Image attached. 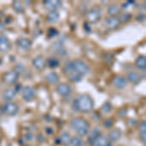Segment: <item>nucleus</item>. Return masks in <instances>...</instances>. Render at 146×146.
<instances>
[{
    "instance_id": "nucleus-21",
    "label": "nucleus",
    "mask_w": 146,
    "mask_h": 146,
    "mask_svg": "<svg viewBox=\"0 0 146 146\" xmlns=\"http://www.w3.org/2000/svg\"><path fill=\"white\" fill-rule=\"evenodd\" d=\"M60 20V14L58 11H51L47 15V21L51 23H56Z\"/></svg>"
},
{
    "instance_id": "nucleus-19",
    "label": "nucleus",
    "mask_w": 146,
    "mask_h": 146,
    "mask_svg": "<svg viewBox=\"0 0 146 146\" xmlns=\"http://www.w3.org/2000/svg\"><path fill=\"white\" fill-rule=\"evenodd\" d=\"M135 65L136 68H138V69H140V70L146 69V56H138L135 62Z\"/></svg>"
},
{
    "instance_id": "nucleus-29",
    "label": "nucleus",
    "mask_w": 146,
    "mask_h": 146,
    "mask_svg": "<svg viewBox=\"0 0 146 146\" xmlns=\"http://www.w3.org/2000/svg\"><path fill=\"white\" fill-rule=\"evenodd\" d=\"M131 18V15L129 13H123V14H120V17H119V21L120 23H128Z\"/></svg>"
},
{
    "instance_id": "nucleus-10",
    "label": "nucleus",
    "mask_w": 146,
    "mask_h": 146,
    "mask_svg": "<svg viewBox=\"0 0 146 146\" xmlns=\"http://www.w3.org/2000/svg\"><path fill=\"white\" fill-rule=\"evenodd\" d=\"M120 21H119V18L117 17H108L105 19V22H104V25L108 29H115L117 28L120 25Z\"/></svg>"
},
{
    "instance_id": "nucleus-11",
    "label": "nucleus",
    "mask_w": 146,
    "mask_h": 146,
    "mask_svg": "<svg viewBox=\"0 0 146 146\" xmlns=\"http://www.w3.org/2000/svg\"><path fill=\"white\" fill-rule=\"evenodd\" d=\"M32 65L34 66L35 69L39 70V71H42L46 66V62H45V60H44L43 56H38L32 60Z\"/></svg>"
},
{
    "instance_id": "nucleus-12",
    "label": "nucleus",
    "mask_w": 146,
    "mask_h": 146,
    "mask_svg": "<svg viewBox=\"0 0 146 146\" xmlns=\"http://www.w3.org/2000/svg\"><path fill=\"white\" fill-rule=\"evenodd\" d=\"M43 4L47 10L51 12V11H56V9L62 5V2L60 0H48V1H44Z\"/></svg>"
},
{
    "instance_id": "nucleus-30",
    "label": "nucleus",
    "mask_w": 146,
    "mask_h": 146,
    "mask_svg": "<svg viewBox=\"0 0 146 146\" xmlns=\"http://www.w3.org/2000/svg\"><path fill=\"white\" fill-rule=\"evenodd\" d=\"M13 7H14V9H15V11L18 12V13H21V12L23 11V4L19 1H14L13 2Z\"/></svg>"
},
{
    "instance_id": "nucleus-16",
    "label": "nucleus",
    "mask_w": 146,
    "mask_h": 146,
    "mask_svg": "<svg viewBox=\"0 0 146 146\" xmlns=\"http://www.w3.org/2000/svg\"><path fill=\"white\" fill-rule=\"evenodd\" d=\"M17 96V91L13 88H8L4 91L3 93V98L4 100H6L7 101H10L13 98H15V96Z\"/></svg>"
},
{
    "instance_id": "nucleus-8",
    "label": "nucleus",
    "mask_w": 146,
    "mask_h": 146,
    "mask_svg": "<svg viewBox=\"0 0 146 146\" xmlns=\"http://www.w3.org/2000/svg\"><path fill=\"white\" fill-rule=\"evenodd\" d=\"M35 95H36L35 90L33 88H31V87H29V86L25 87V88L22 90V98L25 100H27V101H29V100H33V98H35Z\"/></svg>"
},
{
    "instance_id": "nucleus-6",
    "label": "nucleus",
    "mask_w": 146,
    "mask_h": 146,
    "mask_svg": "<svg viewBox=\"0 0 146 146\" xmlns=\"http://www.w3.org/2000/svg\"><path fill=\"white\" fill-rule=\"evenodd\" d=\"M56 93L60 96H62V98H66V96H68L71 94V88H70L69 85L66 83L58 84L56 88Z\"/></svg>"
},
{
    "instance_id": "nucleus-22",
    "label": "nucleus",
    "mask_w": 146,
    "mask_h": 146,
    "mask_svg": "<svg viewBox=\"0 0 146 146\" xmlns=\"http://www.w3.org/2000/svg\"><path fill=\"white\" fill-rule=\"evenodd\" d=\"M127 80H129V81L133 84H137L140 80V77H139V75H138V73H136L135 71H131L128 73Z\"/></svg>"
},
{
    "instance_id": "nucleus-27",
    "label": "nucleus",
    "mask_w": 146,
    "mask_h": 146,
    "mask_svg": "<svg viewBox=\"0 0 146 146\" xmlns=\"http://www.w3.org/2000/svg\"><path fill=\"white\" fill-rule=\"evenodd\" d=\"M100 135V129H94L93 131H91V133L88 136V140H89V142H93L94 140L96 139V137H98V136Z\"/></svg>"
},
{
    "instance_id": "nucleus-14",
    "label": "nucleus",
    "mask_w": 146,
    "mask_h": 146,
    "mask_svg": "<svg viewBox=\"0 0 146 146\" xmlns=\"http://www.w3.org/2000/svg\"><path fill=\"white\" fill-rule=\"evenodd\" d=\"M92 146H111V145H110V142L106 136H103L100 135L98 137H96L92 142Z\"/></svg>"
},
{
    "instance_id": "nucleus-32",
    "label": "nucleus",
    "mask_w": 146,
    "mask_h": 146,
    "mask_svg": "<svg viewBox=\"0 0 146 146\" xmlns=\"http://www.w3.org/2000/svg\"><path fill=\"white\" fill-rule=\"evenodd\" d=\"M110 110H111V105H110L109 102L104 103V104L101 106V111L103 113H108V112H110Z\"/></svg>"
},
{
    "instance_id": "nucleus-3",
    "label": "nucleus",
    "mask_w": 146,
    "mask_h": 146,
    "mask_svg": "<svg viewBox=\"0 0 146 146\" xmlns=\"http://www.w3.org/2000/svg\"><path fill=\"white\" fill-rule=\"evenodd\" d=\"M2 111L8 116H15L19 112V106L13 101H7L2 106Z\"/></svg>"
},
{
    "instance_id": "nucleus-24",
    "label": "nucleus",
    "mask_w": 146,
    "mask_h": 146,
    "mask_svg": "<svg viewBox=\"0 0 146 146\" xmlns=\"http://www.w3.org/2000/svg\"><path fill=\"white\" fill-rule=\"evenodd\" d=\"M107 14L111 16V17H115V16L119 15V14H120L119 7L117 5H115V4L110 5L109 7H108V9H107Z\"/></svg>"
},
{
    "instance_id": "nucleus-26",
    "label": "nucleus",
    "mask_w": 146,
    "mask_h": 146,
    "mask_svg": "<svg viewBox=\"0 0 146 146\" xmlns=\"http://www.w3.org/2000/svg\"><path fill=\"white\" fill-rule=\"evenodd\" d=\"M70 144H71V146H84V140L79 135L73 136V137H71Z\"/></svg>"
},
{
    "instance_id": "nucleus-23",
    "label": "nucleus",
    "mask_w": 146,
    "mask_h": 146,
    "mask_svg": "<svg viewBox=\"0 0 146 146\" xmlns=\"http://www.w3.org/2000/svg\"><path fill=\"white\" fill-rule=\"evenodd\" d=\"M60 142L62 143L63 145L65 146H68L70 145V141H71V136H70V135L68 133H62V135H60Z\"/></svg>"
},
{
    "instance_id": "nucleus-2",
    "label": "nucleus",
    "mask_w": 146,
    "mask_h": 146,
    "mask_svg": "<svg viewBox=\"0 0 146 146\" xmlns=\"http://www.w3.org/2000/svg\"><path fill=\"white\" fill-rule=\"evenodd\" d=\"M70 125H71L73 131L79 136L87 135L89 133V131H90V125L83 118H79V117L73 118L70 121Z\"/></svg>"
},
{
    "instance_id": "nucleus-17",
    "label": "nucleus",
    "mask_w": 146,
    "mask_h": 146,
    "mask_svg": "<svg viewBox=\"0 0 146 146\" xmlns=\"http://www.w3.org/2000/svg\"><path fill=\"white\" fill-rule=\"evenodd\" d=\"M18 46L20 47L22 50H29L30 47H31V42L29 41L27 38H20L18 40Z\"/></svg>"
},
{
    "instance_id": "nucleus-1",
    "label": "nucleus",
    "mask_w": 146,
    "mask_h": 146,
    "mask_svg": "<svg viewBox=\"0 0 146 146\" xmlns=\"http://www.w3.org/2000/svg\"><path fill=\"white\" fill-rule=\"evenodd\" d=\"M74 108L76 111L89 113L94 109V100L89 95H81L74 100Z\"/></svg>"
},
{
    "instance_id": "nucleus-13",
    "label": "nucleus",
    "mask_w": 146,
    "mask_h": 146,
    "mask_svg": "<svg viewBox=\"0 0 146 146\" xmlns=\"http://www.w3.org/2000/svg\"><path fill=\"white\" fill-rule=\"evenodd\" d=\"M11 43L9 39L7 38L5 35H0V52L1 53H6L10 50Z\"/></svg>"
},
{
    "instance_id": "nucleus-4",
    "label": "nucleus",
    "mask_w": 146,
    "mask_h": 146,
    "mask_svg": "<svg viewBox=\"0 0 146 146\" xmlns=\"http://www.w3.org/2000/svg\"><path fill=\"white\" fill-rule=\"evenodd\" d=\"M101 12L98 7H94L86 14V19L90 23H96L100 20Z\"/></svg>"
},
{
    "instance_id": "nucleus-20",
    "label": "nucleus",
    "mask_w": 146,
    "mask_h": 146,
    "mask_svg": "<svg viewBox=\"0 0 146 146\" xmlns=\"http://www.w3.org/2000/svg\"><path fill=\"white\" fill-rule=\"evenodd\" d=\"M45 79H46V81L48 82L49 84L56 85V84H58V79H60V78H58V75L56 74V72H50L45 76Z\"/></svg>"
},
{
    "instance_id": "nucleus-31",
    "label": "nucleus",
    "mask_w": 146,
    "mask_h": 146,
    "mask_svg": "<svg viewBox=\"0 0 146 146\" xmlns=\"http://www.w3.org/2000/svg\"><path fill=\"white\" fill-rule=\"evenodd\" d=\"M47 63H48V65H49V66L52 67V68L58 66V62L56 60L55 58H49V60H48V62H47Z\"/></svg>"
},
{
    "instance_id": "nucleus-5",
    "label": "nucleus",
    "mask_w": 146,
    "mask_h": 146,
    "mask_svg": "<svg viewBox=\"0 0 146 146\" xmlns=\"http://www.w3.org/2000/svg\"><path fill=\"white\" fill-rule=\"evenodd\" d=\"M73 67H74L75 71L81 75V76H85L90 71L89 66L84 62H82V60H74L73 62Z\"/></svg>"
},
{
    "instance_id": "nucleus-33",
    "label": "nucleus",
    "mask_w": 146,
    "mask_h": 146,
    "mask_svg": "<svg viewBox=\"0 0 146 146\" xmlns=\"http://www.w3.org/2000/svg\"><path fill=\"white\" fill-rule=\"evenodd\" d=\"M103 126H104V128H106V129H108V128H110V127L112 126V120H106V121L104 122V124H103Z\"/></svg>"
},
{
    "instance_id": "nucleus-25",
    "label": "nucleus",
    "mask_w": 146,
    "mask_h": 146,
    "mask_svg": "<svg viewBox=\"0 0 146 146\" xmlns=\"http://www.w3.org/2000/svg\"><path fill=\"white\" fill-rule=\"evenodd\" d=\"M67 75H68V78L70 79V81H71V82H74V83L81 81V79H82V76H81V75L78 74V73L75 71L74 69H73L71 72L68 73Z\"/></svg>"
},
{
    "instance_id": "nucleus-15",
    "label": "nucleus",
    "mask_w": 146,
    "mask_h": 146,
    "mask_svg": "<svg viewBox=\"0 0 146 146\" xmlns=\"http://www.w3.org/2000/svg\"><path fill=\"white\" fill-rule=\"evenodd\" d=\"M122 136V133L121 131L118 129H111V131L108 133L107 135V138L109 141H112V142H115V141L119 140Z\"/></svg>"
},
{
    "instance_id": "nucleus-7",
    "label": "nucleus",
    "mask_w": 146,
    "mask_h": 146,
    "mask_svg": "<svg viewBox=\"0 0 146 146\" xmlns=\"http://www.w3.org/2000/svg\"><path fill=\"white\" fill-rule=\"evenodd\" d=\"M18 79H19V73L16 70H12V71L7 72L3 76V81L6 84L9 85L15 84L18 81Z\"/></svg>"
},
{
    "instance_id": "nucleus-28",
    "label": "nucleus",
    "mask_w": 146,
    "mask_h": 146,
    "mask_svg": "<svg viewBox=\"0 0 146 146\" xmlns=\"http://www.w3.org/2000/svg\"><path fill=\"white\" fill-rule=\"evenodd\" d=\"M73 69H74V67H73V62L68 60V62H66L63 64V70H64V72L66 73V74L71 72Z\"/></svg>"
},
{
    "instance_id": "nucleus-18",
    "label": "nucleus",
    "mask_w": 146,
    "mask_h": 146,
    "mask_svg": "<svg viewBox=\"0 0 146 146\" xmlns=\"http://www.w3.org/2000/svg\"><path fill=\"white\" fill-rule=\"evenodd\" d=\"M138 131H139V137L143 143H146V121L140 122L138 126Z\"/></svg>"
},
{
    "instance_id": "nucleus-9",
    "label": "nucleus",
    "mask_w": 146,
    "mask_h": 146,
    "mask_svg": "<svg viewBox=\"0 0 146 146\" xmlns=\"http://www.w3.org/2000/svg\"><path fill=\"white\" fill-rule=\"evenodd\" d=\"M112 84L116 89L122 90V89H124L125 87L127 86V78L121 76V75L115 76L114 78L112 79Z\"/></svg>"
}]
</instances>
